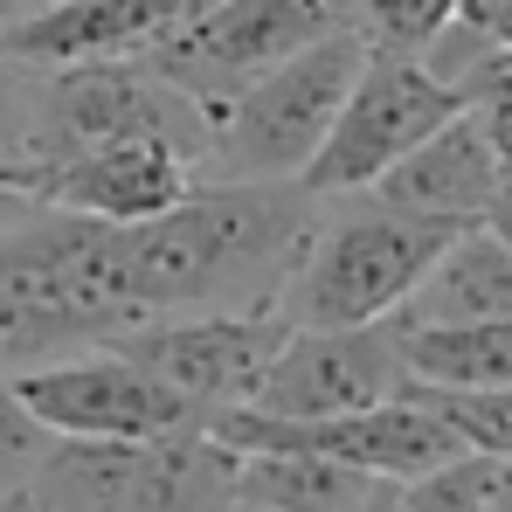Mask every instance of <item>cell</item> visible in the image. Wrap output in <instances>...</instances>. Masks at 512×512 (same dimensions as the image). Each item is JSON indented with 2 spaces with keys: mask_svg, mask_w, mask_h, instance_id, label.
I'll return each mask as SVG.
<instances>
[{
  "mask_svg": "<svg viewBox=\"0 0 512 512\" xmlns=\"http://www.w3.org/2000/svg\"><path fill=\"white\" fill-rule=\"evenodd\" d=\"M319 194L298 180H194L167 215L118 222L125 284L146 319L277 305L312 236Z\"/></svg>",
  "mask_w": 512,
  "mask_h": 512,
  "instance_id": "1",
  "label": "cell"
},
{
  "mask_svg": "<svg viewBox=\"0 0 512 512\" xmlns=\"http://www.w3.org/2000/svg\"><path fill=\"white\" fill-rule=\"evenodd\" d=\"M132 326H146V312L125 284L118 222L35 208L0 236V374L111 346Z\"/></svg>",
  "mask_w": 512,
  "mask_h": 512,
  "instance_id": "2",
  "label": "cell"
},
{
  "mask_svg": "<svg viewBox=\"0 0 512 512\" xmlns=\"http://www.w3.org/2000/svg\"><path fill=\"white\" fill-rule=\"evenodd\" d=\"M457 229L423 222L395 201H381L374 187L360 194H319L312 236L291 263L277 312L291 326H374L395 319V305L416 291L429 256L443 250Z\"/></svg>",
  "mask_w": 512,
  "mask_h": 512,
  "instance_id": "3",
  "label": "cell"
},
{
  "mask_svg": "<svg viewBox=\"0 0 512 512\" xmlns=\"http://www.w3.org/2000/svg\"><path fill=\"white\" fill-rule=\"evenodd\" d=\"M42 512H236V450L215 429L70 443L56 436L28 478Z\"/></svg>",
  "mask_w": 512,
  "mask_h": 512,
  "instance_id": "4",
  "label": "cell"
},
{
  "mask_svg": "<svg viewBox=\"0 0 512 512\" xmlns=\"http://www.w3.org/2000/svg\"><path fill=\"white\" fill-rule=\"evenodd\" d=\"M360 56H367V42L346 21L333 35H319L312 49L284 56L277 70H263L256 84H243L229 104H215L201 173L208 180H298L312 167Z\"/></svg>",
  "mask_w": 512,
  "mask_h": 512,
  "instance_id": "5",
  "label": "cell"
},
{
  "mask_svg": "<svg viewBox=\"0 0 512 512\" xmlns=\"http://www.w3.org/2000/svg\"><path fill=\"white\" fill-rule=\"evenodd\" d=\"M457 111H464V97L423 56H374L367 49L333 125H326V139H319V153H312V167L298 173V187L305 194H360Z\"/></svg>",
  "mask_w": 512,
  "mask_h": 512,
  "instance_id": "6",
  "label": "cell"
},
{
  "mask_svg": "<svg viewBox=\"0 0 512 512\" xmlns=\"http://www.w3.org/2000/svg\"><path fill=\"white\" fill-rule=\"evenodd\" d=\"M28 416L49 436L70 443H125V436H180V429H215L208 409H194L173 381H160L146 360L125 346H84L42 367L7 374Z\"/></svg>",
  "mask_w": 512,
  "mask_h": 512,
  "instance_id": "7",
  "label": "cell"
},
{
  "mask_svg": "<svg viewBox=\"0 0 512 512\" xmlns=\"http://www.w3.org/2000/svg\"><path fill=\"white\" fill-rule=\"evenodd\" d=\"M333 28H346V0H201L146 63L215 111Z\"/></svg>",
  "mask_w": 512,
  "mask_h": 512,
  "instance_id": "8",
  "label": "cell"
},
{
  "mask_svg": "<svg viewBox=\"0 0 512 512\" xmlns=\"http://www.w3.org/2000/svg\"><path fill=\"white\" fill-rule=\"evenodd\" d=\"M395 395H409V367H402V333L388 319H374V326H291L263 388L250 395V416L319 423V416L381 409Z\"/></svg>",
  "mask_w": 512,
  "mask_h": 512,
  "instance_id": "9",
  "label": "cell"
},
{
  "mask_svg": "<svg viewBox=\"0 0 512 512\" xmlns=\"http://www.w3.org/2000/svg\"><path fill=\"white\" fill-rule=\"evenodd\" d=\"M291 340V319L277 305H243V312H173V319H146L132 326L125 346L132 360H146L160 381H173L194 409L229 416L250 409V395L263 388L277 346Z\"/></svg>",
  "mask_w": 512,
  "mask_h": 512,
  "instance_id": "10",
  "label": "cell"
},
{
  "mask_svg": "<svg viewBox=\"0 0 512 512\" xmlns=\"http://www.w3.org/2000/svg\"><path fill=\"white\" fill-rule=\"evenodd\" d=\"M42 125H49V167L63 153H77L90 139H173L180 153H194V167L208 160V111L187 90L160 77L146 56L139 63H77V70H49L42 90Z\"/></svg>",
  "mask_w": 512,
  "mask_h": 512,
  "instance_id": "11",
  "label": "cell"
},
{
  "mask_svg": "<svg viewBox=\"0 0 512 512\" xmlns=\"http://www.w3.org/2000/svg\"><path fill=\"white\" fill-rule=\"evenodd\" d=\"M194 180H201L194 153H180L173 139L125 132V139H90L77 153H63L42 173V201L90 215V222H153Z\"/></svg>",
  "mask_w": 512,
  "mask_h": 512,
  "instance_id": "12",
  "label": "cell"
},
{
  "mask_svg": "<svg viewBox=\"0 0 512 512\" xmlns=\"http://www.w3.org/2000/svg\"><path fill=\"white\" fill-rule=\"evenodd\" d=\"M201 0H42L0 42L35 70H77V63H139L167 42Z\"/></svg>",
  "mask_w": 512,
  "mask_h": 512,
  "instance_id": "13",
  "label": "cell"
},
{
  "mask_svg": "<svg viewBox=\"0 0 512 512\" xmlns=\"http://www.w3.org/2000/svg\"><path fill=\"white\" fill-rule=\"evenodd\" d=\"M381 201L423 215V222H443V229H471V222H492L499 194H506V173H499V153L485 139V118L464 104L457 118H443L416 153H402L395 167L374 180Z\"/></svg>",
  "mask_w": 512,
  "mask_h": 512,
  "instance_id": "14",
  "label": "cell"
},
{
  "mask_svg": "<svg viewBox=\"0 0 512 512\" xmlns=\"http://www.w3.org/2000/svg\"><path fill=\"white\" fill-rule=\"evenodd\" d=\"M499 312H512V243L492 222H471L429 256V270L395 305L388 326L423 333V326H471V319H499Z\"/></svg>",
  "mask_w": 512,
  "mask_h": 512,
  "instance_id": "15",
  "label": "cell"
},
{
  "mask_svg": "<svg viewBox=\"0 0 512 512\" xmlns=\"http://www.w3.org/2000/svg\"><path fill=\"white\" fill-rule=\"evenodd\" d=\"M374 492H388L381 478L333 464L319 450H236V506L263 512H360Z\"/></svg>",
  "mask_w": 512,
  "mask_h": 512,
  "instance_id": "16",
  "label": "cell"
},
{
  "mask_svg": "<svg viewBox=\"0 0 512 512\" xmlns=\"http://www.w3.org/2000/svg\"><path fill=\"white\" fill-rule=\"evenodd\" d=\"M402 367H409V388H436V395L512 388V312L402 333Z\"/></svg>",
  "mask_w": 512,
  "mask_h": 512,
  "instance_id": "17",
  "label": "cell"
},
{
  "mask_svg": "<svg viewBox=\"0 0 512 512\" xmlns=\"http://www.w3.org/2000/svg\"><path fill=\"white\" fill-rule=\"evenodd\" d=\"M42 90H49V70L21 63V56L0 42V173L21 180V187H35V194H42V173H49Z\"/></svg>",
  "mask_w": 512,
  "mask_h": 512,
  "instance_id": "18",
  "label": "cell"
},
{
  "mask_svg": "<svg viewBox=\"0 0 512 512\" xmlns=\"http://www.w3.org/2000/svg\"><path fill=\"white\" fill-rule=\"evenodd\" d=\"M346 21L374 56H423L457 21V0H346Z\"/></svg>",
  "mask_w": 512,
  "mask_h": 512,
  "instance_id": "19",
  "label": "cell"
},
{
  "mask_svg": "<svg viewBox=\"0 0 512 512\" xmlns=\"http://www.w3.org/2000/svg\"><path fill=\"white\" fill-rule=\"evenodd\" d=\"M388 512H492V457L457 450L450 464H436L423 478H402Z\"/></svg>",
  "mask_w": 512,
  "mask_h": 512,
  "instance_id": "20",
  "label": "cell"
},
{
  "mask_svg": "<svg viewBox=\"0 0 512 512\" xmlns=\"http://www.w3.org/2000/svg\"><path fill=\"white\" fill-rule=\"evenodd\" d=\"M423 395L450 416V429H457L471 450L512 457V388H478V395H436V388H423Z\"/></svg>",
  "mask_w": 512,
  "mask_h": 512,
  "instance_id": "21",
  "label": "cell"
},
{
  "mask_svg": "<svg viewBox=\"0 0 512 512\" xmlns=\"http://www.w3.org/2000/svg\"><path fill=\"white\" fill-rule=\"evenodd\" d=\"M56 436L28 416V402L14 395V381L0 374V499L7 492H21L28 478H35V464H42V450H49Z\"/></svg>",
  "mask_w": 512,
  "mask_h": 512,
  "instance_id": "22",
  "label": "cell"
},
{
  "mask_svg": "<svg viewBox=\"0 0 512 512\" xmlns=\"http://www.w3.org/2000/svg\"><path fill=\"white\" fill-rule=\"evenodd\" d=\"M457 21H464V28H478L485 42L512 49V0H457Z\"/></svg>",
  "mask_w": 512,
  "mask_h": 512,
  "instance_id": "23",
  "label": "cell"
},
{
  "mask_svg": "<svg viewBox=\"0 0 512 512\" xmlns=\"http://www.w3.org/2000/svg\"><path fill=\"white\" fill-rule=\"evenodd\" d=\"M471 111L485 118V139L499 153V173H506V194H512V104H471Z\"/></svg>",
  "mask_w": 512,
  "mask_h": 512,
  "instance_id": "24",
  "label": "cell"
},
{
  "mask_svg": "<svg viewBox=\"0 0 512 512\" xmlns=\"http://www.w3.org/2000/svg\"><path fill=\"white\" fill-rule=\"evenodd\" d=\"M35 208H49V201H42L35 187H21V180H7V173H0V236H7V229H21Z\"/></svg>",
  "mask_w": 512,
  "mask_h": 512,
  "instance_id": "25",
  "label": "cell"
},
{
  "mask_svg": "<svg viewBox=\"0 0 512 512\" xmlns=\"http://www.w3.org/2000/svg\"><path fill=\"white\" fill-rule=\"evenodd\" d=\"M492 512H512V457H492Z\"/></svg>",
  "mask_w": 512,
  "mask_h": 512,
  "instance_id": "26",
  "label": "cell"
},
{
  "mask_svg": "<svg viewBox=\"0 0 512 512\" xmlns=\"http://www.w3.org/2000/svg\"><path fill=\"white\" fill-rule=\"evenodd\" d=\"M35 7H42V0H0V28H14V21L35 14Z\"/></svg>",
  "mask_w": 512,
  "mask_h": 512,
  "instance_id": "27",
  "label": "cell"
},
{
  "mask_svg": "<svg viewBox=\"0 0 512 512\" xmlns=\"http://www.w3.org/2000/svg\"><path fill=\"white\" fill-rule=\"evenodd\" d=\"M492 229L512 243V194H499V208H492Z\"/></svg>",
  "mask_w": 512,
  "mask_h": 512,
  "instance_id": "28",
  "label": "cell"
},
{
  "mask_svg": "<svg viewBox=\"0 0 512 512\" xmlns=\"http://www.w3.org/2000/svg\"><path fill=\"white\" fill-rule=\"evenodd\" d=\"M0 512H42V506H35V499H28V485H21V492H7V499H0Z\"/></svg>",
  "mask_w": 512,
  "mask_h": 512,
  "instance_id": "29",
  "label": "cell"
},
{
  "mask_svg": "<svg viewBox=\"0 0 512 512\" xmlns=\"http://www.w3.org/2000/svg\"><path fill=\"white\" fill-rule=\"evenodd\" d=\"M388 499H395V485H388V492H374V499H367L360 512H388Z\"/></svg>",
  "mask_w": 512,
  "mask_h": 512,
  "instance_id": "30",
  "label": "cell"
},
{
  "mask_svg": "<svg viewBox=\"0 0 512 512\" xmlns=\"http://www.w3.org/2000/svg\"><path fill=\"white\" fill-rule=\"evenodd\" d=\"M236 512H263V506H236Z\"/></svg>",
  "mask_w": 512,
  "mask_h": 512,
  "instance_id": "31",
  "label": "cell"
}]
</instances>
